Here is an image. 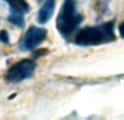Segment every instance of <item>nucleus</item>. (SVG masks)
Returning <instances> with one entry per match:
<instances>
[{"label":"nucleus","instance_id":"f257e3e1","mask_svg":"<svg viewBox=\"0 0 124 120\" xmlns=\"http://www.w3.org/2000/svg\"><path fill=\"white\" fill-rule=\"evenodd\" d=\"M116 39L114 32V22L108 21L94 26H85L76 33L74 44L77 46H98L112 43Z\"/></svg>","mask_w":124,"mask_h":120},{"label":"nucleus","instance_id":"f03ea898","mask_svg":"<svg viewBox=\"0 0 124 120\" xmlns=\"http://www.w3.org/2000/svg\"><path fill=\"white\" fill-rule=\"evenodd\" d=\"M84 17L77 11L75 0H64L57 17V30L61 35H71L79 24L83 22Z\"/></svg>","mask_w":124,"mask_h":120},{"label":"nucleus","instance_id":"7ed1b4c3","mask_svg":"<svg viewBox=\"0 0 124 120\" xmlns=\"http://www.w3.org/2000/svg\"><path fill=\"white\" fill-rule=\"evenodd\" d=\"M36 69V62L32 59H22L10 67L6 77L10 82H17L27 80L33 77Z\"/></svg>","mask_w":124,"mask_h":120},{"label":"nucleus","instance_id":"20e7f679","mask_svg":"<svg viewBox=\"0 0 124 120\" xmlns=\"http://www.w3.org/2000/svg\"><path fill=\"white\" fill-rule=\"evenodd\" d=\"M47 37V30L37 26H31L26 31L21 43V48L23 50H32L39 46Z\"/></svg>","mask_w":124,"mask_h":120},{"label":"nucleus","instance_id":"39448f33","mask_svg":"<svg viewBox=\"0 0 124 120\" xmlns=\"http://www.w3.org/2000/svg\"><path fill=\"white\" fill-rule=\"evenodd\" d=\"M54 7H56V0H46L38 11L37 14V22L39 24H46L54 12Z\"/></svg>","mask_w":124,"mask_h":120},{"label":"nucleus","instance_id":"423d86ee","mask_svg":"<svg viewBox=\"0 0 124 120\" xmlns=\"http://www.w3.org/2000/svg\"><path fill=\"white\" fill-rule=\"evenodd\" d=\"M8 21L11 22L12 24L19 26V27H22L24 25V17H23V13L20 12V11L13 10V9H10V15L8 17Z\"/></svg>","mask_w":124,"mask_h":120},{"label":"nucleus","instance_id":"0eeeda50","mask_svg":"<svg viewBox=\"0 0 124 120\" xmlns=\"http://www.w3.org/2000/svg\"><path fill=\"white\" fill-rule=\"evenodd\" d=\"M6 1L9 2L10 9L20 11V12H22V13L27 12L28 9H30V6H28V3L26 2V0H6Z\"/></svg>","mask_w":124,"mask_h":120},{"label":"nucleus","instance_id":"6e6552de","mask_svg":"<svg viewBox=\"0 0 124 120\" xmlns=\"http://www.w3.org/2000/svg\"><path fill=\"white\" fill-rule=\"evenodd\" d=\"M0 41L3 42V43H8L9 42V36H8V33L6 31H2L0 33Z\"/></svg>","mask_w":124,"mask_h":120},{"label":"nucleus","instance_id":"1a4fd4ad","mask_svg":"<svg viewBox=\"0 0 124 120\" xmlns=\"http://www.w3.org/2000/svg\"><path fill=\"white\" fill-rule=\"evenodd\" d=\"M118 31H119V34H120V36L124 38V21L122 23H120V25H119L118 27Z\"/></svg>","mask_w":124,"mask_h":120},{"label":"nucleus","instance_id":"9d476101","mask_svg":"<svg viewBox=\"0 0 124 120\" xmlns=\"http://www.w3.org/2000/svg\"><path fill=\"white\" fill-rule=\"evenodd\" d=\"M38 1H39V0H38Z\"/></svg>","mask_w":124,"mask_h":120}]
</instances>
